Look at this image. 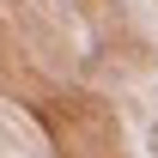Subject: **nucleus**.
Instances as JSON below:
<instances>
[{
  "label": "nucleus",
  "mask_w": 158,
  "mask_h": 158,
  "mask_svg": "<svg viewBox=\"0 0 158 158\" xmlns=\"http://www.w3.org/2000/svg\"><path fill=\"white\" fill-rule=\"evenodd\" d=\"M152 152H158V128H152Z\"/></svg>",
  "instance_id": "1"
}]
</instances>
